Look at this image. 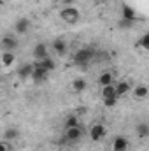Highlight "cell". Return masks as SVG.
Wrapping results in <instances>:
<instances>
[{
  "mask_svg": "<svg viewBox=\"0 0 149 151\" xmlns=\"http://www.w3.org/2000/svg\"><path fill=\"white\" fill-rule=\"evenodd\" d=\"M14 62H16L14 51H2V65L5 69H9L11 65H14Z\"/></svg>",
  "mask_w": 149,
  "mask_h": 151,
  "instance_id": "cell-13",
  "label": "cell"
},
{
  "mask_svg": "<svg viewBox=\"0 0 149 151\" xmlns=\"http://www.w3.org/2000/svg\"><path fill=\"white\" fill-rule=\"evenodd\" d=\"M9 150H11V144H9V141L4 139V141L0 142V151H9Z\"/></svg>",
  "mask_w": 149,
  "mask_h": 151,
  "instance_id": "cell-26",
  "label": "cell"
},
{
  "mask_svg": "<svg viewBox=\"0 0 149 151\" xmlns=\"http://www.w3.org/2000/svg\"><path fill=\"white\" fill-rule=\"evenodd\" d=\"M2 2H4V4H5V2H7V0H2Z\"/></svg>",
  "mask_w": 149,
  "mask_h": 151,
  "instance_id": "cell-29",
  "label": "cell"
},
{
  "mask_svg": "<svg viewBox=\"0 0 149 151\" xmlns=\"http://www.w3.org/2000/svg\"><path fill=\"white\" fill-rule=\"evenodd\" d=\"M117 99H119V97H112V99H105V100H104V106H105V107H114V106H116V102H117Z\"/></svg>",
  "mask_w": 149,
  "mask_h": 151,
  "instance_id": "cell-25",
  "label": "cell"
},
{
  "mask_svg": "<svg viewBox=\"0 0 149 151\" xmlns=\"http://www.w3.org/2000/svg\"><path fill=\"white\" fill-rule=\"evenodd\" d=\"M104 2H112V0H104Z\"/></svg>",
  "mask_w": 149,
  "mask_h": 151,
  "instance_id": "cell-28",
  "label": "cell"
},
{
  "mask_svg": "<svg viewBox=\"0 0 149 151\" xmlns=\"http://www.w3.org/2000/svg\"><path fill=\"white\" fill-rule=\"evenodd\" d=\"M100 97H102V100H105V99H112V97H117V93H116V84L102 86V90H100Z\"/></svg>",
  "mask_w": 149,
  "mask_h": 151,
  "instance_id": "cell-16",
  "label": "cell"
},
{
  "mask_svg": "<svg viewBox=\"0 0 149 151\" xmlns=\"http://www.w3.org/2000/svg\"><path fill=\"white\" fill-rule=\"evenodd\" d=\"M60 18L67 25H75L79 21V18H81V12H79V9H75L74 5H69V7H63L60 11Z\"/></svg>",
  "mask_w": 149,
  "mask_h": 151,
  "instance_id": "cell-2",
  "label": "cell"
},
{
  "mask_svg": "<svg viewBox=\"0 0 149 151\" xmlns=\"http://www.w3.org/2000/svg\"><path fill=\"white\" fill-rule=\"evenodd\" d=\"M97 56H98V53H97V49L93 46H84V47H79L75 51L72 60H74V63L77 67H88Z\"/></svg>",
  "mask_w": 149,
  "mask_h": 151,
  "instance_id": "cell-1",
  "label": "cell"
},
{
  "mask_svg": "<svg viewBox=\"0 0 149 151\" xmlns=\"http://www.w3.org/2000/svg\"><path fill=\"white\" fill-rule=\"evenodd\" d=\"M88 134H90V139H91L93 142H98V141H102V139L107 135V128H105L102 123H93Z\"/></svg>",
  "mask_w": 149,
  "mask_h": 151,
  "instance_id": "cell-3",
  "label": "cell"
},
{
  "mask_svg": "<svg viewBox=\"0 0 149 151\" xmlns=\"http://www.w3.org/2000/svg\"><path fill=\"white\" fill-rule=\"evenodd\" d=\"M18 135H19V132H18L16 128H7V130L4 132V139H5V141H14Z\"/></svg>",
  "mask_w": 149,
  "mask_h": 151,
  "instance_id": "cell-22",
  "label": "cell"
},
{
  "mask_svg": "<svg viewBox=\"0 0 149 151\" xmlns=\"http://www.w3.org/2000/svg\"><path fill=\"white\" fill-rule=\"evenodd\" d=\"M128 150V139L123 135H117L112 141V151H126Z\"/></svg>",
  "mask_w": 149,
  "mask_h": 151,
  "instance_id": "cell-11",
  "label": "cell"
},
{
  "mask_svg": "<svg viewBox=\"0 0 149 151\" xmlns=\"http://www.w3.org/2000/svg\"><path fill=\"white\" fill-rule=\"evenodd\" d=\"M28 28H30V19H28V18H19V19H16V23H14V32H16L18 35L27 34Z\"/></svg>",
  "mask_w": 149,
  "mask_h": 151,
  "instance_id": "cell-9",
  "label": "cell"
},
{
  "mask_svg": "<svg viewBox=\"0 0 149 151\" xmlns=\"http://www.w3.org/2000/svg\"><path fill=\"white\" fill-rule=\"evenodd\" d=\"M35 63L40 65L42 69H46L47 72H53V70L56 69V62H54L51 56H47V58H44V60H35Z\"/></svg>",
  "mask_w": 149,
  "mask_h": 151,
  "instance_id": "cell-14",
  "label": "cell"
},
{
  "mask_svg": "<svg viewBox=\"0 0 149 151\" xmlns=\"http://www.w3.org/2000/svg\"><path fill=\"white\" fill-rule=\"evenodd\" d=\"M0 47H2V51H14L18 47V39L14 35H4L2 42H0Z\"/></svg>",
  "mask_w": 149,
  "mask_h": 151,
  "instance_id": "cell-6",
  "label": "cell"
},
{
  "mask_svg": "<svg viewBox=\"0 0 149 151\" xmlns=\"http://www.w3.org/2000/svg\"><path fill=\"white\" fill-rule=\"evenodd\" d=\"M139 47H142L144 51H149V32H146L142 37L139 39Z\"/></svg>",
  "mask_w": 149,
  "mask_h": 151,
  "instance_id": "cell-23",
  "label": "cell"
},
{
  "mask_svg": "<svg viewBox=\"0 0 149 151\" xmlns=\"http://www.w3.org/2000/svg\"><path fill=\"white\" fill-rule=\"evenodd\" d=\"M121 18H123V19L135 21V18H137V12L133 11V7H132V5H123V9H121Z\"/></svg>",
  "mask_w": 149,
  "mask_h": 151,
  "instance_id": "cell-19",
  "label": "cell"
},
{
  "mask_svg": "<svg viewBox=\"0 0 149 151\" xmlns=\"http://www.w3.org/2000/svg\"><path fill=\"white\" fill-rule=\"evenodd\" d=\"M86 86H88V83H86V79H84V77H75L74 81H72V91H75V93L84 91V90H86Z\"/></svg>",
  "mask_w": 149,
  "mask_h": 151,
  "instance_id": "cell-20",
  "label": "cell"
},
{
  "mask_svg": "<svg viewBox=\"0 0 149 151\" xmlns=\"http://www.w3.org/2000/svg\"><path fill=\"white\" fill-rule=\"evenodd\" d=\"M34 65H35V69H34V74H32V81L34 83H37V84H40V83H44L46 79H47V70L46 69H42L40 65H37L35 62H34Z\"/></svg>",
  "mask_w": 149,
  "mask_h": 151,
  "instance_id": "cell-8",
  "label": "cell"
},
{
  "mask_svg": "<svg viewBox=\"0 0 149 151\" xmlns=\"http://www.w3.org/2000/svg\"><path fill=\"white\" fill-rule=\"evenodd\" d=\"M47 56H49L47 46H46L44 42L35 44V47H34V58H35V60H44V58H47Z\"/></svg>",
  "mask_w": 149,
  "mask_h": 151,
  "instance_id": "cell-10",
  "label": "cell"
},
{
  "mask_svg": "<svg viewBox=\"0 0 149 151\" xmlns=\"http://www.w3.org/2000/svg\"><path fill=\"white\" fill-rule=\"evenodd\" d=\"M132 90H133L132 84L126 83V81H121V83L116 84V93H117V97H125V95H128Z\"/></svg>",
  "mask_w": 149,
  "mask_h": 151,
  "instance_id": "cell-15",
  "label": "cell"
},
{
  "mask_svg": "<svg viewBox=\"0 0 149 151\" xmlns=\"http://www.w3.org/2000/svg\"><path fill=\"white\" fill-rule=\"evenodd\" d=\"M133 23H135V21H130V19H123V18H121L117 25H119V28H132Z\"/></svg>",
  "mask_w": 149,
  "mask_h": 151,
  "instance_id": "cell-24",
  "label": "cell"
},
{
  "mask_svg": "<svg viewBox=\"0 0 149 151\" xmlns=\"http://www.w3.org/2000/svg\"><path fill=\"white\" fill-rule=\"evenodd\" d=\"M58 2H60V4H63L65 7H69V5H74L75 0H58Z\"/></svg>",
  "mask_w": 149,
  "mask_h": 151,
  "instance_id": "cell-27",
  "label": "cell"
},
{
  "mask_svg": "<svg viewBox=\"0 0 149 151\" xmlns=\"http://www.w3.org/2000/svg\"><path fill=\"white\" fill-rule=\"evenodd\" d=\"M51 47H53V51H54L58 56H65L67 51H69V46H67V42H65L63 39H54L53 44H51Z\"/></svg>",
  "mask_w": 149,
  "mask_h": 151,
  "instance_id": "cell-7",
  "label": "cell"
},
{
  "mask_svg": "<svg viewBox=\"0 0 149 151\" xmlns=\"http://www.w3.org/2000/svg\"><path fill=\"white\" fill-rule=\"evenodd\" d=\"M114 72L111 70H105V72H102V74L98 76V84L100 86H109V84H114Z\"/></svg>",
  "mask_w": 149,
  "mask_h": 151,
  "instance_id": "cell-12",
  "label": "cell"
},
{
  "mask_svg": "<svg viewBox=\"0 0 149 151\" xmlns=\"http://www.w3.org/2000/svg\"><path fill=\"white\" fill-rule=\"evenodd\" d=\"M74 127H79V118H77L75 114H70V116H67V119H65V130H67V128H74Z\"/></svg>",
  "mask_w": 149,
  "mask_h": 151,
  "instance_id": "cell-21",
  "label": "cell"
},
{
  "mask_svg": "<svg viewBox=\"0 0 149 151\" xmlns=\"http://www.w3.org/2000/svg\"><path fill=\"white\" fill-rule=\"evenodd\" d=\"M135 134H137L139 139H146V137H149V123L140 121V123L135 127Z\"/></svg>",
  "mask_w": 149,
  "mask_h": 151,
  "instance_id": "cell-17",
  "label": "cell"
},
{
  "mask_svg": "<svg viewBox=\"0 0 149 151\" xmlns=\"http://www.w3.org/2000/svg\"><path fill=\"white\" fill-rule=\"evenodd\" d=\"M81 135H82V128H81V127H74V128H67V130H65L63 139H65V142H67V144H70V142L79 141V139H81Z\"/></svg>",
  "mask_w": 149,
  "mask_h": 151,
  "instance_id": "cell-4",
  "label": "cell"
},
{
  "mask_svg": "<svg viewBox=\"0 0 149 151\" xmlns=\"http://www.w3.org/2000/svg\"><path fill=\"white\" fill-rule=\"evenodd\" d=\"M132 93H133V97H135V99H139V100H140V99H146V97L149 95V88L146 86V84H137V86L132 90Z\"/></svg>",
  "mask_w": 149,
  "mask_h": 151,
  "instance_id": "cell-18",
  "label": "cell"
},
{
  "mask_svg": "<svg viewBox=\"0 0 149 151\" xmlns=\"http://www.w3.org/2000/svg\"><path fill=\"white\" fill-rule=\"evenodd\" d=\"M34 69H35V65L34 63H23L19 69H18V72L16 76L21 79V81H27V79H32V74H34Z\"/></svg>",
  "mask_w": 149,
  "mask_h": 151,
  "instance_id": "cell-5",
  "label": "cell"
}]
</instances>
